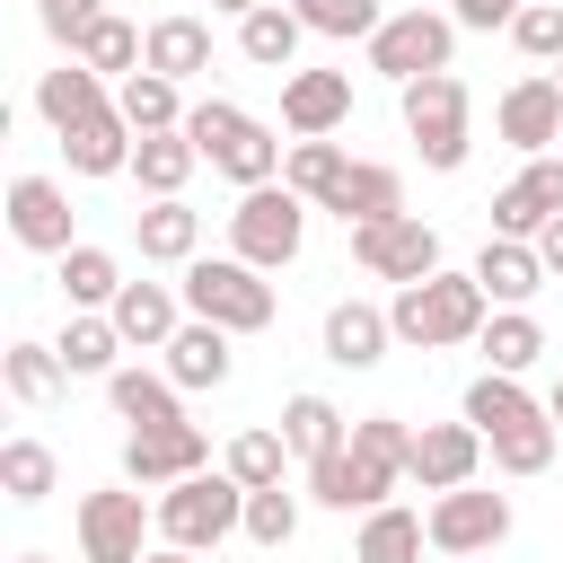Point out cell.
I'll return each instance as SVG.
<instances>
[{
	"label": "cell",
	"mask_w": 563,
	"mask_h": 563,
	"mask_svg": "<svg viewBox=\"0 0 563 563\" xmlns=\"http://www.w3.org/2000/svg\"><path fill=\"white\" fill-rule=\"evenodd\" d=\"M484 431L475 422H422L413 431V484L422 493H457V484H475V466H484Z\"/></svg>",
	"instance_id": "14"
},
{
	"label": "cell",
	"mask_w": 563,
	"mask_h": 563,
	"mask_svg": "<svg viewBox=\"0 0 563 563\" xmlns=\"http://www.w3.org/2000/svg\"><path fill=\"white\" fill-rule=\"evenodd\" d=\"M79 62H88V70H106V79H123V70H141V62H150V26H132V18H114V9H106V18L79 35Z\"/></svg>",
	"instance_id": "35"
},
{
	"label": "cell",
	"mask_w": 563,
	"mask_h": 563,
	"mask_svg": "<svg viewBox=\"0 0 563 563\" xmlns=\"http://www.w3.org/2000/svg\"><path fill=\"white\" fill-rule=\"evenodd\" d=\"M106 405H114V422H132V431L185 422V387H176L167 369H114V378H106Z\"/></svg>",
	"instance_id": "26"
},
{
	"label": "cell",
	"mask_w": 563,
	"mask_h": 563,
	"mask_svg": "<svg viewBox=\"0 0 563 563\" xmlns=\"http://www.w3.org/2000/svg\"><path fill=\"white\" fill-rule=\"evenodd\" d=\"M150 70H167V79H202L211 70V18H150Z\"/></svg>",
	"instance_id": "32"
},
{
	"label": "cell",
	"mask_w": 563,
	"mask_h": 563,
	"mask_svg": "<svg viewBox=\"0 0 563 563\" xmlns=\"http://www.w3.org/2000/svg\"><path fill=\"white\" fill-rule=\"evenodd\" d=\"M493 132L510 141V150H528V158H545L554 141H563V79H519V88H501V106H493Z\"/></svg>",
	"instance_id": "13"
},
{
	"label": "cell",
	"mask_w": 563,
	"mask_h": 563,
	"mask_svg": "<svg viewBox=\"0 0 563 563\" xmlns=\"http://www.w3.org/2000/svg\"><path fill=\"white\" fill-rule=\"evenodd\" d=\"M396 475H413V431L396 413H361L352 440L308 466V501H325V510H378L396 493Z\"/></svg>",
	"instance_id": "1"
},
{
	"label": "cell",
	"mask_w": 563,
	"mask_h": 563,
	"mask_svg": "<svg viewBox=\"0 0 563 563\" xmlns=\"http://www.w3.org/2000/svg\"><path fill=\"white\" fill-rule=\"evenodd\" d=\"M18 563H53V554H18Z\"/></svg>",
	"instance_id": "51"
},
{
	"label": "cell",
	"mask_w": 563,
	"mask_h": 563,
	"mask_svg": "<svg viewBox=\"0 0 563 563\" xmlns=\"http://www.w3.org/2000/svg\"><path fill=\"white\" fill-rule=\"evenodd\" d=\"M114 106H123L132 132H185V114H194V106H185V79H167V70H150V62L114 79Z\"/></svg>",
	"instance_id": "22"
},
{
	"label": "cell",
	"mask_w": 563,
	"mask_h": 563,
	"mask_svg": "<svg viewBox=\"0 0 563 563\" xmlns=\"http://www.w3.org/2000/svg\"><path fill=\"white\" fill-rule=\"evenodd\" d=\"M132 238H141V264H194L202 211H185V194H158L150 211H132Z\"/></svg>",
	"instance_id": "24"
},
{
	"label": "cell",
	"mask_w": 563,
	"mask_h": 563,
	"mask_svg": "<svg viewBox=\"0 0 563 563\" xmlns=\"http://www.w3.org/2000/svg\"><path fill=\"white\" fill-rule=\"evenodd\" d=\"M449 53H457V18H440V9H396L378 35H369V70L378 79H422V70H449Z\"/></svg>",
	"instance_id": "9"
},
{
	"label": "cell",
	"mask_w": 563,
	"mask_h": 563,
	"mask_svg": "<svg viewBox=\"0 0 563 563\" xmlns=\"http://www.w3.org/2000/svg\"><path fill=\"white\" fill-rule=\"evenodd\" d=\"M519 9H528V0H449V18H457V26H475V35H493V26H510Z\"/></svg>",
	"instance_id": "46"
},
{
	"label": "cell",
	"mask_w": 563,
	"mask_h": 563,
	"mask_svg": "<svg viewBox=\"0 0 563 563\" xmlns=\"http://www.w3.org/2000/svg\"><path fill=\"white\" fill-rule=\"evenodd\" d=\"M9 238L35 246V255H70V246H79V238H70V194H62L53 176H18V185H9Z\"/></svg>",
	"instance_id": "16"
},
{
	"label": "cell",
	"mask_w": 563,
	"mask_h": 563,
	"mask_svg": "<svg viewBox=\"0 0 563 563\" xmlns=\"http://www.w3.org/2000/svg\"><path fill=\"white\" fill-rule=\"evenodd\" d=\"M325 211H334L343 229H361V220H396V211H405V176H396V167H378V158H352Z\"/></svg>",
	"instance_id": "23"
},
{
	"label": "cell",
	"mask_w": 563,
	"mask_h": 563,
	"mask_svg": "<svg viewBox=\"0 0 563 563\" xmlns=\"http://www.w3.org/2000/svg\"><path fill=\"white\" fill-rule=\"evenodd\" d=\"M475 343H484V369H510V378H519V369H528V361L545 352V325H537L528 308H493Z\"/></svg>",
	"instance_id": "38"
},
{
	"label": "cell",
	"mask_w": 563,
	"mask_h": 563,
	"mask_svg": "<svg viewBox=\"0 0 563 563\" xmlns=\"http://www.w3.org/2000/svg\"><path fill=\"white\" fill-rule=\"evenodd\" d=\"M194 167H202V150H194L185 132H141V141H132V176H141L150 202H158V194H185Z\"/></svg>",
	"instance_id": "33"
},
{
	"label": "cell",
	"mask_w": 563,
	"mask_h": 563,
	"mask_svg": "<svg viewBox=\"0 0 563 563\" xmlns=\"http://www.w3.org/2000/svg\"><path fill=\"white\" fill-rule=\"evenodd\" d=\"M211 9H229V18H246V9H264V0H211Z\"/></svg>",
	"instance_id": "50"
},
{
	"label": "cell",
	"mask_w": 563,
	"mask_h": 563,
	"mask_svg": "<svg viewBox=\"0 0 563 563\" xmlns=\"http://www.w3.org/2000/svg\"><path fill=\"white\" fill-rule=\"evenodd\" d=\"M299 238H308V194H290V185H246V194H238L229 246H238L255 273H282V264L299 255Z\"/></svg>",
	"instance_id": "7"
},
{
	"label": "cell",
	"mask_w": 563,
	"mask_h": 563,
	"mask_svg": "<svg viewBox=\"0 0 563 563\" xmlns=\"http://www.w3.org/2000/svg\"><path fill=\"white\" fill-rule=\"evenodd\" d=\"M158 352H167V378L176 387H220L229 378V325H211V317H185Z\"/></svg>",
	"instance_id": "25"
},
{
	"label": "cell",
	"mask_w": 563,
	"mask_h": 563,
	"mask_svg": "<svg viewBox=\"0 0 563 563\" xmlns=\"http://www.w3.org/2000/svg\"><path fill=\"white\" fill-rule=\"evenodd\" d=\"M150 519H158V510H141L132 475L106 484V493H79V554H88V563H141V554H150V545H141Z\"/></svg>",
	"instance_id": "10"
},
{
	"label": "cell",
	"mask_w": 563,
	"mask_h": 563,
	"mask_svg": "<svg viewBox=\"0 0 563 563\" xmlns=\"http://www.w3.org/2000/svg\"><path fill=\"white\" fill-rule=\"evenodd\" d=\"M387 343H396L387 308H369V299H334V308H325V361H334V369H378Z\"/></svg>",
	"instance_id": "19"
},
{
	"label": "cell",
	"mask_w": 563,
	"mask_h": 563,
	"mask_svg": "<svg viewBox=\"0 0 563 563\" xmlns=\"http://www.w3.org/2000/svg\"><path fill=\"white\" fill-rule=\"evenodd\" d=\"M35 18H44V35H53L62 53H79V35L106 18V0H35Z\"/></svg>",
	"instance_id": "45"
},
{
	"label": "cell",
	"mask_w": 563,
	"mask_h": 563,
	"mask_svg": "<svg viewBox=\"0 0 563 563\" xmlns=\"http://www.w3.org/2000/svg\"><path fill=\"white\" fill-rule=\"evenodd\" d=\"M537 255H545V273H554V282H563V211H554V220H545V229H537Z\"/></svg>",
	"instance_id": "47"
},
{
	"label": "cell",
	"mask_w": 563,
	"mask_h": 563,
	"mask_svg": "<svg viewBox=\"0 0 563 563\" xmlns=\"http://www.w3.org/2000/svg\"><path fill=\"white\" fill-rule=\"evenodd\" d=\"M202 466H211L202 422H150V431L123 440V475H132L141 493H167V484H185V475H202Z\"/></svg>",
	"instance_id": "11"
},
{
	"label": "cell",
	"mask_w": 563,
	"mask_h": 563,
	"mask_svg": "<svg viewBox=\"0 0 563 563\" xmlns=\"http://www.w3.org/2000/svg\"><path fill=\"white\" fill-rule=\"evenodd\" d=\"M449 563H484V554H449Z\"/></svg>",
	"instance_id": "52"
},
{
	"label": "cell",
	"mask_w": 563,
	"mask_h": 563,
	"mask_svg": "<svg viewBox=\"0 0 563 563\" xmlns=\"http://www.w3.org/2000/svg\"><path fill=\"white\" fill-rule=\"evenodd\" d=\"M475 282H484V299L493 308H528L554 273H545V255H537V238H484V255H475Z\"/></svg>",
	"instance_id": "18"
},
{
	"label": "cell",
	"mask_w": 563,
	"mask_h": 563,
	"mask_svg": "<svg viewBox=\"0 0 563 563\" xmlns=\"http://www.w3.org/2000/svg\"><path fill=\"white\" fill-rule=\"evenodd\" d=\"M106 106H114V97H106V70H88L79 53L35 79V114H44L53 132H70V123H88V114H106Z\"/></svg>",
	"instance_id": "21"
},
{
	"label": "cell",
	"mask_w": 563,
	"mask_h": 563,
	"mask_svg": "<svg viewBox=\"0 0 563 563\" xmlns=\"http://www.w3.org/2000/svg\"><path fill=\"white\" fill-rule=\"evenodd\" d=\"M405 132H413V150H422V167H466V150H475V132H466V79L457 70H422V79H405Z\"/></svg>",
	"instance_id": "6"
},
{
	"label": "cell",
	"mask_w": 563,
	"mask_h": 563,
	"mask_svg": "<svg viewBox=\"0 0 563 563\" xmlns=\"http://www.w3.org/2000/svg\"><path fill=\"white\" fill-rule=\"evenodd\" d=\"M185 308L229 325V334H264L273 325V282L246 264V255H194L185 264Z\"/></svg>",
	"instance_id": "5"
},
{
	"label": "cell",
	"mask_w": 563,
	"mask_h": 563,
	"mask_svg": "<svg viewBox=\"0 0 563 563\" xmlns=\"http://www.w3.org/2000/svg\"><path fill=\"white\" fill-rule=\"evenodd\" d=\"M150 510H158V537H167V545H194V554H211L220 537H246V484H238L229 466H220V475L202 466V475L167 484Z\"/></svg>",
	"instance_id": "4"
},
{
	"label": "cell",
	"mask_w": 563,
	"mask_h": 563,
	"mask_svg": "<svg viewBox=\"0 0 563 563\" xmlns=\"http://www.w3.org/2000/svg\"><path fill=\"white\" fill-rule=\"evenodd\" d=\"M484 317H493V299H484L475 273H422V282H405V290L387 299V325H396V343H413V352L475 343Z\"/></svg>",
	"instance_id": "2"
},
{
	"label": "cell",
	"mask_w": 563,
	"mask_h": 563,
	"mask_svg": "<svg viewBox=\"0 0 563 563\" xmlns=\"http://www.w3.org/2000/svg\"><path fill=\"white\" fill-rule=\"evenodd\" d=\"M422 519H431V545H440V554H493V545L510 537V493L457 484V493H440Z\"/></svg>",
	"instance_id": "12"
},
{
	"label": "cell",
	"mask_w": 563,
	"mask_h": 563,
	"mask_svg": "<svg viewBox=\"0 0 563 563\" xmlns=\"http://www.w3.org/2000/svg\"><path fill=\"white\" fill-rule=\"evenodd\" d=\"M246 537H255V545H290V537H299V493H290V484L246 493Z\"/></svg>",
	"instance_id": "43"
},
{
	"label": "cell",
	"mask_w": 563,
	"mask_h": 563,
	"mask_svg": "<svg viewBox=\"0 0 563 563\" xmlns=\"http://www.w3.org/2000/svg\"><path fill=\"white\" fill-rule=\"evenodd\" d=\"M53 352H62V369H70V378H114L123 325H114L106 308H70V325L53 334Z\"/></svg>",
	"instance_id": "29"
},
{
	"label": "cell",
	"mask_w": 563,
	"mask_h": 563,
	"mask_svg": "<svg viewBox=\"0 0 563 563\" xmlns=\"http://www.w3.org/2000/svg\"><path fill=\"white\" fill-rule=\"evenodd\" d=\"M53 484H62V466H53L44 440H9V449H0V493H9V501H44Z\"/></svg>",
	"instance_id": "41"
},
{
	"label": "cell",
	"mask_w": 563,
	"mask_h": 563,
	"mask_svg": "<svg viewBox=\"0 0 563 563\" xmlns=\"http://www.w3.org/2000/svg\"><path fill=\"white\" fill-rule=\"evenodd\" d=\"M422 545H431V519L405 510V501H378V510H361L352 563H422Z\"/></svg>",
	"instance_id": "28"
},
{
	"label": "cell",
	"mask_w": 563,
	"mask_h": 563,
	"mask_svg": "<svg viewBox=\"0 0 563 563\" xmlns=\"http://www.w3.org/2000/svg\"><path fill=\"white\" fill-rule=\"evenodd\" d=\"M299 35H308V26H299V9H282V0H264V9L238 18V53H246L255 70H290V62H299Z\"/></svg>",
	"instance_id": "31"
},
{
	"label": "cell",
	"mask_w": 563,
	"mask_h": 563,
	"mask_svg": "<svg viewBox=\"0 0 563 563\" xmlns=\"http://www.w3.org/2000/svg\"><path fill=\"white\" fill-rule=\"evenodd\" d=\"M545 413H554V431H563V378H554V387H545Z\"/></svg>",
	"instance_id": "49"
},
{
	"label": "cell",
	"mask_w": 563,
	"mask_h": 563,
	"mask_svg": "<svg viewBox=\"0 0 563 563\" xmlns=\"http://www.w3.org/2000/svg\"><path fill=\"white\" fill-rule=\"evenodd\" d=\"M554 79H563V62H554Z\"/></svg>",
	"instance_id": "53"
},
{
	"label": "cell",
	"mask_w": 563,
	"mask_h": 563,
	"mask_svg": "<svg viewBox=\"0 0 563 563\" xmlns=\"http://www.w3.org/2000/svg\"><path fill=\"white\" fill-rule=\"evenodd\" d=\"M282 466H290V440H282V431H238V440H229V475H238L246 493L282 484Z\"/></svg>",
	"instance_id": "42"
},
{
	"label": "cell",
	"mask_w": 563,
	"mask_h": 563,
	"mask_svg": "<svg viewBox=\"0 0 563 563\" xmlns=\"http://www.w3.org/2000/svg\"><path fill=\"white\" fill-rule=\"evenodd\" d=\"M554 211H563V158L545 150V158H528V167L493 194V238H537Z\"/></svg>",
	"instance_id": "15"
},
{
	"label": "cell",
	"mask_w": 563,
	"mask_h": 563,
	"mask_svg": "<svg viewBox=\"0 0 563 563\" xmlns=\"http://www.w3.org/2000/svg\"><path fill=\"white\" fill-rule=\"evenodd\" d=\"M290 9H299V26H308V35H334V44H352V35L369 44V35L387 26V9H378V0H290Z\"/></svg>",
	"instance_id": "40"
},
{
	"label": "cell",
	"mask_w": 563,
	"mask_h": 563,
	"mask_svg": "<svg viewBox=\"0 0 563 563\" xmlns=\"http://www.w3.org/2000/svg\"><path fill=\"white\" fill-rule=\"evenodd\" d=\"M466 422L484 431V440H510V431H528V422H545V405L510 378V369H484L475 387H466Z\"/></svg>",
	"instance_id": "27"
},
{
	"label": "cell",
	"mask_w": 563,
	"mask_h": 563,
	"mask_svg": "<svg viewBox=\"0 0 563 563\" xmlns=\"http://www.w3.org/2000/svg\"><path fill=\"white\" fill-rule=\"evenodd\" d=\"M176 308H185V290H167V282H123V290H114V308H106V317H114V325H123V343H167V334H176V325H185V317H176Z\"/></svg>",
	"instance_id": "30"
},
{
	"label": "cell",
	"mask_w": 563,
	"mask_h": 563,
	"mask_svg": "<svg viewBox=\"0 0 563 563\" xmlns=\"http://www.w3.org/2000/svg\"><path fill=\"white\" fill-rule=\"evenodd\" d=\"M0 378H9V396H18V405H44L70 369H62V352H53V343H9V352H0Z\"/></svg>",
	"instance_id": "39"
},
{
	"label": "cell",
	"mask_w": 563,
	"mask_h": 563,
	"mask_svg": "<svg viewBox=\"0 0 563 563\" xmlns=\"http://www.w3.org/2000/svg\"><path fill=\"white\" fill-rule=\"evenodd\" d=\"M141 563H202V554H194V545H150Z\"/></svg>",
	"instance_id": "48"
},
{
	"label": "cell",
	"mask_w": 563,
	"mask_h": 563,
	"mask_svg": "<svg viewBox=\"0 0 563 563\" xmlns=\"http://www.w3.org/2000/svg\"><path fill=\"white\" fill-rule=\"evenodd\" d=\"M343 167H352V158H343V141H334V132H325V141H290L282 185H290V194H308V202L325 211V202H334V185H343Z\"/></svg>",
	"instance_id": "36"
},
{
	"label": "cell",
	"mask_w": 563,
	"mask_h": 563,
	"mask_svg": "<svg viewBox=\"0 0 563 563\" xmlns=\"http://www.w3.org/2000/svg\"><path fill=\"white\" fill-rule=\"evenodd\" d=\"M510 44H519L528 62H563V0H528V9L510 18Z\"/></svg>",
	"instance_id": "44"
},
{
	"label": "cell",
	"mask_w": 563,
	"mask_h": 563,
	"mask_svg": "<svg viewBox=\"0 0 563 563\" xmlns=\"http://www.w3.org/2000/svg\"><path fill=\"white\" fill-rule=\"evenodd\" d=\"M132 141L141 132L123 123V106H106V114L62 132V158H70V176H132Z\"/></svg>",
	"instance_id": "20"
},
{
	"label": "cell",
	"mask_w": 563,
	"mask_h": 563,
	"mask_svg": "<svg viewBox=\"0 0 563 563\" xmlns=\"http://www.w3.org/2000/svg\"><path fill=\"white\" fill-rule=\"evenodd\" d=\"M343 114H352V70H290L282 79V123L299 141H325Z\"/></svg>",
	"instance_id": "17"
},
{
	"label": "cell",
	"mask_w": 563,
	"mask_h": 563,
	"mask_svg": "<svg viewBox=\"0 0 563 563\" xmlns=\"http://www.w3.org/2000/svg\"><path fill=\"white\" fill-rule=\"evenodd\" d=\"M282 440H290V457L317 466V457H334V449L352 440V422H343L325 396H290V405H282Z\"/></svg>",
	"instance_id": "34"
},
{
	"label": "cell",
	"mask_w": 563,
	"mask_h": 563,
	"mask_svg": "<svg viewBox=\"0 0 563 563\" xmlns=\"http://www.w3.org/2000/svg\"><path fill=\"white\" fill-rule=\"evenodd\" d=\"M352 264L369 273V282H422V273H440V229L422 220V211H396V220H361L352 229Z\"/></svg>",
	"instance_id": "8"
},
{
	"label": "cell",
	"mask_w": 563,
	"mask_h": 563,
	"mask_svg": "<svg viewBox=\"0 0 563 563\" xmlns=\"http://www.w3.org/2000/svg\"><path fill=\"white\" fill-rule=\"evenodd\" d=\"M185 141H194V150H202L238 194H246V185H273V176H282V158H290V150L273 141V123H255V114H246V106H229V97H202V106L185 114Z\"/></svg>",
	"instance_id": "3"
},
{
	"label": "cell",
	"mask_w": 563,
	"mask_h": 563,
	"mask_svg": "<svg viewBox=\"0 0 563 563\" xmlns=\"http://www.w3.org/2000/svg\"><path fill=\"white\" fill-rule=\"evenodd\" d=\"M53 264H62L53 282H62V299H70V308H114V290H123V264H114L106 246H70V255H53Z\"/></svg>",
	"instance_id": "37"
}]
</instances>
